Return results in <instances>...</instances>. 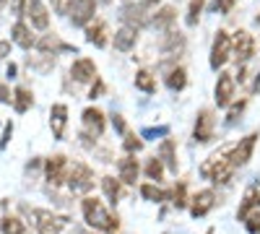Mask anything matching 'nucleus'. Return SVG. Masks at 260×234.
I'll use <instances>...</instances> for the list:
<instances>
[{
    "label": "nucleus",
    "mask_w": 260,
    "mask_h": 234,
    "mask_svg": "<svg viewBox=\"0 0 260 234\" xmlns=\"http://www.w3.org/2000/svg\"><path fill=\"white\" fill-rule=\"evenodd\" d=\"M81 211H83V219L91 229H99V231H115L117 229V216H112L110 211L102 206V200L86 195L81 200Z\"/></svg>",
    "instance_id": "obj_1"
},
{
    "label": "nucleus",
    "mask_w": 260,
    "mask_h": 234,
    "mask_svg": "<svg viewBox=\"0 0 260 234\" xmlns=\"http://www.w3.org/2000/svg\"><path fill=\"white\" fill-rule=\"evenodd\" d=\"M201 175L216 185H226L234 175V166L229 164V148H221V151H216L208 156V161L201 166Z\"/></svg>",
    "instance_id": "obj_2"
},
{
    "label": "nucleus",
    "mask_w": 260,
    "mask_h": 234,
    "mask_svg": "<svg viewBox=\"0 0 260 234\" xmlns=\"http://www.w3.org/2000/svg\"><path fill=\"white\" fill-rule=\"evenodd\" d=\"M13 6H16L18 13H24L31 21V26H37V29L50 26V13H47L45 6H42V0H16Z\"/></svg>",
    "instance_id": "obj_3"
},
{
    "label": "nucleus",
    "mask_w": 260,
    "mask_h": 234,
    "mask_svg": "<svg viewBox=\"0 0 260 234\" xmlns=\"http://www.w3.org/2000/svg\"><path fill=\"white\" fill-rule=\"evenodd\" d=\"M65 180H68V187L73 193H89L94 187V172L86 164H73V169L68 172Z\"/></svg>",
    "instance_id": "obj_4"
},
{
    "label": "nucleus",
    "mask_w": 260,
    "mask_h": 234,
    "mask_svg": "<svg viewBox=\"0 0 260 234\" xmlns=\"http://www.w3.org/2000/svg\"><path fill=\"white\" fill-rule=\"evenodd\" d=\"M31 216H34V224H37V231L39 234H60L65 229V219L52 214V211H31Z\"/></svg>",
    "instance_id": "obj_5"
},
{
    "label": "nucleus",
    "mask_w": 260,
    "mask_h": 234,
    "mask_svg": "<svg viewBox=\"0 0 260 234\" xmlns=\"http://www.w3.org/2000/svg\"><path fill=\"white\" fill-rule=\"evenodd\" d=\"M229 55H232V39H229V34L226 31H216L213 47H211V68L219 71L224 62L229 60Z\"/></svg>",
    "instance_id": "obj_6"
},
{
    "label": "nucleus",
    "mask_w": 260,
    "mask_h": 234,
    "mask_svg": "<svg viewBox=\"0 0 260 234\" xmlns=\"http://www.w3.org/2000/svg\"><path fill=\"white\" fill-rule=\"evenodd\" d=\"M255 141H257V133H250V136H245L240 143H237L234 148H229V164H232L234 169L250 161L252 148H255Z\"/></svg>",
    "instance_id": "obj_7"
},
{
    "label": "nucleus",
    "mask_w": 260,
    "mask_h": 234,
    "mask_svg": "<svg viewBox=\"0 0 260 234\" xmlns=\"http://www.w3.org/2000/svg\"><path fill=\"white\" fill-rule=\"evenodd\" d=\"M68 13H71L73 26H89L94 13H96V0H73Z\"/></svg>",
    "instance_id": "obj_8"
},
{
    "label": "nucleus",
    "mask_w": 260,
    "mask_h": 234,
    "mask_svg": "<svg viewBox=\"0 0 260 234\" xmlns=\"http://www.w3.org/2000/svg\"><path fill=\"white\" fill-rule=\"evenodd\" d=\"M213 125H216V117L211 110H201L198 117H195V127H192V138L198 143H208L213 138Z\"/></svg>",
    "instance_id": "obj_9"
},
{
    "label": "nucleus",
    "mask_w": 260,
    "mask_h": 234,
    "mask_svg": "<svg viewBox=\"0 0 260 234\" xmlns=\"http://www.w3.org/2000/svg\"><path fill=\"white\" fill-rule=\"evenodd\" d=\"M65 169H68V159L62 154H55L45 161V177L50 185H62L65 182Z\"/></svg>",
    "instance_id": "obj_10"
},
{
    "label": "nucleus",
    "mask_w": 260,
    "mask_h": 234,
    "mask_svg": "<svg viewBox=\"0 0 260 234\" xmlns=\"http://www.w3.org/2000/svg\"><path fill=\"white\" fill-rule=\"evenodd\" d=\"M255 55V42H252V34L240 29L234 34V60L237 62H247L250 57Z\"/></svg>",
    "instance_id": "obj_11"
},
{
    "label": "nucleus",
    "mask_w": 260,
    "mask_h": 234,
    "mask_svg": "<svg viewBox=\"0 0 260 234\" xmlns=\"http://www.w3.org/2000/svg\"><path fill=\"white\" fill-rule=\"evenodd\" d=\"M213 94H216V104H219V107H226V104L232 102V96H234V78L229 73H221L219 81H216Z\"/></svg>",
    "instance_id": "obj_12"
},
{
    "label": "nucleus",
    "mask_w": 260,
    "mask_h": 234,
    "mask_svg": "<svg viewBox=\"0 0 260 234\" xmlns=\"http://www.w3.org/2000/svg\"><path fill=\"white\" fill-rule=\"evenodd\" d=\"M213 198H216V195H213V190H201V193L192 198L190 214H192L195 219H203V216L208 214V211L213 208Z\"/></svg>",
    "instance_id": "obj_13"
},
{
    "label": "nucleus",
    "mask_w": 260,
    "mask_h": 234,
    "mask_svg": "<svg viewBox=\"0 0 260 234\" xmlns=\"http://www.w3.org/2000/svg\"><path fill=\"white\" fill-rule=\"evenodd\" d=\"M71 76H73L76 81H81V83L94 81V78H96V65H94V60H89V57L76 60L73 68H71Z\"/></svg>",
    "instance_id": "obj_14"
},
{
    "label": "nucleus",
    "mask_w": 260,
    "mask_h": 234,
    "mask_svg": "<svg viewBox=\"0 0 260 234\" xmlns=\"http://www.w3.org/2000/svg\"><path fill=\"white\" fill-rule=\"evenodd\" d=\"M117 172H120V180H122L125 185H136L141 166H138V161L133 159V154H127L125 159H120V164H117Z\"/></svg>",
    "instance_id": "obj_15"
},
{
    "label": "nucleus",
    "mask_w": 260,
    "mask_h": 234,
    "mask_svg": "<svg viewBox=\"0 0 260 234\" xmlns=\"http://www.w3.org/2000/svg\"><path fill=\"white\" fill-rule=\"evenodd\" d=\"M122 21H125L130 29H136V31L148 24V18H146V13H143V6H125V8H122Z\"/></svg>",
    "instance_id": "obj_16"
},
{
    "label": "nucleus",
    "mask_w": 260,
    "mask_h": 234,
    "mask_svg": "<svg viewBox=\"0 0 260 234\" xmlns=\"http://www.w3.org/2000/svg\"><path fill=\"white\" fill-rule=\"evenodd\" d=\"M83 125L89 127V133L94 136H102L104 133V112L96 110V107H89V110H83Z\"/></svg>",
    "instance_id": "obj_17"
},
{
    "label": "nucleus",
    "mask_w": 260,
    "mask_h": 234,
    "mask_svg": "<svg viewBox=\"0 0 260 234\" xmlns=\"http://www.w3.org/2000/svg\"><path fill=\"white\" fill-rule=\"evenodd\" d=\"M86 42L94 47H107V24L104 21H94L86 26Z\"/></svg>",
    "instance_id": "obj_18"
},
{
    "label": "nucleus",
    "mask_w": 260,
    "mask_h": 234,
    "mask_svg": "<svg viewBox=\"0 0 260 234\" xmlns=\"http://www.w3.org/2000/svg\"><path fill=\"white\" fill-rule=\"evenodd\" d=\"M50 122H52V136L55 138H62L65 133V122H68V107L65 104H55V107L50 110Z\"/></svg>",
    "instance_id": "obj_19"
},
{
    "label": "nucleus",
    "mask_w": 260,
    "mask_h": 234,
    "mask_svg": "<svg viewBox=\"0 0 260 234\" xmlns=\"http://www.w3.org/2000/svg\"><path fill=\"white\" fill-rule=\"evenodd\" d=\"M11 37H13V42H16L18 47H24V50L34 47V34L29 31V26L24 24V21H18V24H13V29H11Z\"/></svg>",
    "instance_id": "obj_20"
},
{
    "label": "nucleus",
    "mask_w": 260,
    "mask_h": 234,
    "mask_svg": "<svg viewBox=\"0 0 260 234\" xmlns=\"http://www.w3.org/2000/svg\"><path fill=\"white\" fill-rule=\"evenodd\" d=\"M136 39H138L136 29L122 26V29L115 34V47H117V50H122V52H127V50H133V47H136Z\"/></svg>",
    "instance_id": "obj_21"
},
{
    "label": "nucleus",
    "mask_w": 260,
    "mask_h": 234,
    "mask_svg": "<svg viewBox=\"0 0 260 234\" xmlns=\"http://www.w3.org/2000/svg\"><path fill=\"white\" fill-rule=\"evenodd\" d=\"M252 208H260V193H257V187H247V193H245V200L240 206V211H237V219H245Z\"/></svg>",
    "instance_id": "obj_22"
},
{
    "label": "nucleus",
    "mask_w": 260,
    "mask_h": 234,
    "mask_svg": "<svg viewBox=\"0 0 260 234\" xmlns=\"http://www.w3.org/2000/svg\"><path fill=\"white\" fill-rule=\"evenodd\" d=\"M159 159H161V164H167L172 172H177V154H175V143H172L169 138L167 141H161V146H159Z\"/></svg>",
    "instance_id": "obj_23"
},
{
    "label": "nucleus",
    "mask_w": 260,
    "mask_h": 234,
    "mask_svg": "<svg viewBox=\"0 0 260 234\" xmlns=\"http://www.w3.org/2000/svg\"><path fill=\"white\" fill-rule=\"evenodd\" d=\"M13 107H16V112H26L31 104H34V96H31V91L29 89H24V86H18L16 91H13Z\"/></svg>",
    "instance_id": "obj_24"
},
{
    "label": "nucleus",
    "mask_w": 260,
    "mask_h": 234,
    "mask_svg": "<svg viewBox=\"0 0 260 234\" xmlns=\"http://www.w3.org/2000/svg\"><path fill=\"white\" fill-rule=\"evenodd\" d=\"M175 18H177V11L167 6V8H161V11L154 16V21H151V24H154L156 29H161V31H167L172 24H175Z\"/></svg>",
    "instance_id": "obj_25"
},
{
    "label": "nucleus",
    "mask_w": 260,
    "mask_h": 234,
    "mask_svg": "<svg viewBox=\"0 0 260 234\" xmlns=\"http://www.w3.org/2000/svg\"><path fill=\"white\" fill-rule=\"evenodd\" d=\"M185 83H187V73H185V68L169 71V76H167V86H169L172 91H182V89H185Z\"/></svg>",
    "instance_id": "obj_26"
},
{
    "label": "nucleus",
    "mask_w": 260,
    "mask_h": 234,
    "mask_svg": "<svg viewBox=\"0 0 260 234\" xmlns=\"http://www.w3.org/2000/svg\"><path fill=\"white\" fill-rule=\"evenodd\" d=\"M136 89H141L146 94H154L156 91V78L151 76L148 71H138L136 73Z\"/></svg>",
    "instance_id": "obj_27"
},
{
    "label": "nucleus",
    "mask_w": 260,
    "mask_h": 234,
    "mask_svg": "<svg viewBox=\"0 0 260 234\" xmlns=\"http://www.w3.org/2000/svg\"><path fill=\"white\" fill-rule=\"evenodd\" d=\"M0 229H3V234H26V226L18 216H6L0 221Z\"/></svg>",
    "instance_id": "obj_28"
},
{
    "label": "nucleus",
    "mask_w": 260,
    "mask_h": 234,
    "mask_svg": "<svg viewBox=\"0 0 260 234\" xmlns=\"http://www.w3.org/2000/svg\"><path fill=\"white\" fill-rule=\"evenodd\" d=\"M102 190H104V195L110 198V203L115 206L117 198H120V182L115 177H102Z\"/></svg>",
    "instance_id": "obj_29"
},
{
    "label": "nucleus",
    "mask_w": 260,
    "mask_h": 234,
    "mask_svg": "<svg viewBox=\"0 0 260 234\" xmlns=\"http://www.w3.org/2000/svg\"><path fill=\"white\" fill-rule=\"evenodd\" d=\"M141 195H143L146 200H154V203L167 200V193H164V190H159L156 185H141Z\"/></svg>",
    "instance_id": "obj_30"
},
{
    "label": "nucleus",
    "mask_w": 260,
    "mask_h": 234,
    "mask_svg": "<svg viewBox=\"0 0 260 234\" xmlns=\"http://www.w3.org/2000/svg\"><path fill=\"white\" fill-rule=\"evenodd\" d=\"M146 175H148V180H161V175H164V164H161V159L159 156H154V159H148V164H146Z\"/></svg>",
    "instance_id": "obj_31"
},
{
    "label": "nucleus",
    "mask_w": 260,
    "mask_h": 234,
    "mask_svg": "<svg viewBox=\"0 0 260 234\" xmlns=\"http://www.w3.org/2000/svg\"><path fill=\"white\" fill-rule=\"evenodd\" d=\"M185 47V37L182 34H167V42H164V52H180Z\"/></svg>",
    "instance_id": "obj_32"
},
{
    "label": "nucleus",
    "mask_w": 260,
    "mask_h": 234,
    "mask_svg": "<svg viewBox=\"0 0 260 234\" xmlns=\"http://www.w3.org/2000/svg\"><path fill=\"white\" fill-rule=\"evenodd\" d=\"M203 6H206V0H192V3H190V11H187V26H195V24H198Z\"/></svg>",
    "instance_id": "obj_33"
},
{
    "label": "nucleus",
    "mask_w": 260,
    "mask_h": 234,
    "mask_svg": "<svg viewBox=\"0 0 260 234\" xmlns=\"http://www.w3.org/2000/svg\"><path fill=\"white\" fill-rule=\"evenodd\" d=\"M122 148H125L127 154H136V151H141V148H143V141H141V138H136L133 133H125Z\"/></svg>",
    "instance_id": "obj_34"
},
{
    "label": "nucleus",
    "mask_w": 260,
    "mask_h": 234,
    "mask_svg": "<svg viewBox=\"0 0 260 234\" xmlns=\"http://www.w3.org/2000/svg\"><path fill=\"white\" fill-rule=\"evenodd\" d=\"M250 234H260V211H250V214L242 219Z\"/></svg>",
    "instance_id": "obj_35"
},
{
    "label": "nucleus",
    "mask_w": 260,
    "mask_h": 234,
    "mask_svg": "<svg viewBox=\"0 0 260 234\" xmlns=\"http://www.w3.org/2000/svg\"><path fill=\"white\" fill-rule=\"evenodd\" d=\"M172 203H175L177 208H185V185L180 182V185H175V190H172Z\"/></svg>",
    "instance_id": "obj_36"
},
{
    "label": "nucleus",
    "mask_w": 260,
    "mask_h": 234,
    "mask_svg": "<svg viewBox=\"0 0 260 234\" xmlns=\"http://www.w3.org/2000/svg\"><path fill=\"white\" fill-rule=\"evenodd\" d=\"M245 99H240V102H237V104H232V107H229V115H226V122L232 125V122H237V117H240L242 115V110H245Z\"/></svg>",
    "instance_id": "obj_37"
},
{
    "label": "nucleus",
    "mask_w": 260,
    "mask_h": 234,
    "mask_svg": "<svg viewBox=\"0 0 260 234\" xmlns=\"http://www.w3.org/2000/svg\"><path fill=\"white\" fill-rule=\"evenodd\" d=\"M167 133H169V127L161 125V127H146L141 136H143V138H156V136H167Z\"/></svg>",
    "instance_id": "obj_38"
},
{
    "label": "nucleus",
    "mask_w": 260,
    "mask_h": 234,
    "mask_svg": "<svg viewBox=\"0 0 260 234\" xmlns=\"http://www.w3.org/2000/svg\"><path fill=\"white\" fill-rule=\"evenodd\" d=\"M71 6H73V0H52V8H55L57 13H62V16L71 11Z\"/></svg>",
    "instance_id": "obj_39"
},
{
    "label": "nucleus",
    "mask_w": 260,
    "mask_h": 234,
    "mask_svg": "<svg viewBox=\"0 0 260 234\" xmlns=\"http://www.w3.org/2000/svg\"><path fill=\"white\" fill-rule=\"evenodd\" d=\"M232 6H234V0H216V3H213V8L219 11V13H226V11H232Z\"/></svg>",
    "instance_id": "obj_40"
},
{
    "label": "nucleus",
    "mask_w": 260,
    "mask_h": 234,
    "mask_svg": "<svg viewBox=\"0 0 260 234\" xmlns=\"http://www.w3.org/2000/svg\"><path fill=\"white\" fill-rule=\"evenodd\" d=\"M102 91H104V83H102L99 78H94V86H91V94H89V99H96Z\"/></svg>",
    "instance_id": "obj_41"
},
{
    "label": "nucleus",
    "mask_w": 260,
    "mask_h": 234,
    "mask_svg": "<svg viewBox=\"0 0 260 234\" xmlns=\"http://www.w3.org/2000/svg\"><path fill=\"white\" fill-rule=\"evenodd\" d=\"M112 125H115V130H117V133L125 136V120H122L120 115H112Z\"/></svg>",
    "instance_id": "obj_42"
},
{
    "label": "nucleus",
    "mask_w": 260,
    "mask_h": 234,
    "mask_svg": "<svg viewBox=\"0 0 260 234\" xmlns=\"http://www.w3.org/2000/svg\"><path fill=\"white\" fill-rule=\"evenodd\" d=\"M11 136H13V125L8 122V125H6V133H3V141H0V146H3V148L8 146V141H11Z\"/></svg>",
    "instance_id": "obj_43"
},
{
    "label": "nucleus",
    "mask_w": 260,
    "mask_h": 234,
    "mask_svg": "<svg viewBox=\"0 0 260 234\" xmlns=\"http://www.w3.org/2000/svg\"><path fill=\"white\" fill-rule=\"evenodd\" d=\"M8 52H11V42H0V60H3Z\"/></svg>",
    "instance_id": "obj_44"
},
{
    "label": "nucleus",
    "mask_w": 260,
    "mask_h": 234,
    "mask_svg": "<svg viewBox=\"0 0 260 234\" xmlns=\"http://www.w3.org/2000/svg\"><path fill=\"white\" fill-rule=\"evenodd\" d=\"M13 96H11V91L6 89V86H0V102H11Z\"/></svg>",
    "instance_id": "obj_45"
},
{
    "label": "nucleus",
    "mask_w": 260,
    "mask_h": 234,
    "mask_svg": "<svg viewBox=\"0 0 260 234\" xmlns=\"http://www.w3.org/2000/svg\"><path fill=\"white\" fill-rule=\"evenodd\" d=\"M156 3H161V0H143L141 6H143V8H148V6H156Z\"/></svg>",
    "instance_id": "obj_46"
},
{
    "label": "nucleus",
    "mask_w": 260,
    "mask_h": 234,
    "mask_svg": "<svg viewBox=\"0 0 260 234\" xmlns=\"http://www.w3.org/2000/svg\"><path fill=\"white\" fill-rule=\"evenodd\" d=\"M260 89V73H257V81H255V91Z\"/></svg>",
    "instance_id": "obj_47"
},
{
    "label": "nucleus",
    "mask_w": 260,
    "mask_h": 234,
    "mask_svg": "<svg viewBox=\"0 0 260 234\" xmlns=\"http://www.w3.org/2000/svg\"><path fill=\"white\" fill-rule=\"evenodd\" d=\"M102 3H110V0H102Z\"/></svg>",
    "instance_id": "obj_48"
}]
</instances>
